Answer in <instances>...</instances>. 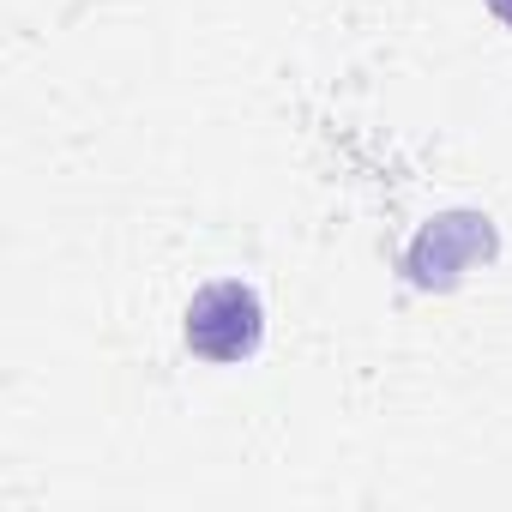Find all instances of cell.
Returning a JSON list of instances; mask_svg holds the SVG:
<instances>
[{
    "label": "cell",
    "instance_id": "cell-1",
    "mask_svg": "<svg viewBox=\"0 0 512 512\" xmlns=\"http://www.w3.org/2000/svg\"><path fill=\"white\" fill-rule=\"evenodd\" d=\"M260 344H266V302L253 284L223 278V284H205L187 302V350L193 356L229 368V362L260 356Z\"/></svg>",
    "mask_w": 512,
    "mask_h": 512
},
{
    "label": "cell",
    "instance_id": "cell-2",
    "mask_svg": "<svg viewBox=\"0 0 512 512\" xmlns=\"http://www.w3.org/2000/svg\"><path fill=\"white\" fill-rule=\"evenodd\" d=\"M482 253H494L488 217H476V211L434 217V223L416 235V247H410V278H416V284H452L470 260H482Z\"/></svg>",
    "mask_w": 512,
    "mask_h": 512
},
{
    "label": "cell",
    "instance_id": "cell-3",
    "mask_svg": "<svg viewBox=\"0 0 512 512\" xmlns=\"http://www.w3.org/2000/svg\"><path fill=\"white\" fill-rule=\"evenodd\" d=\"M488 13H494V19H500L506 31H512V0H488Z\"/></svg>",
    "mask_w": 512,
    "mask_h": 512
}]
</instances>
